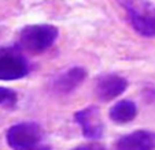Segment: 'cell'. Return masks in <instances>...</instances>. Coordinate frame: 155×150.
I'll return each mask as SVG.
<instances>
[{
  "mask_svg": "<svg viewBox=\"0 0 155 150\" xmlns=\"http://www.w3.org/2000/svg\"><path fill=\"white\" fill-rule=\"evenodd\" d=\"M7 142L12 150H51L37 123H18L7 131Z\"/></svg>",
  "mask_w": 155,
  "mask_h": 150,
  "instance_id": "cell-1",
  "label": "cell"
},
{
  "mask_svg": "<svg viewBox=\"0 0 155 150\" xmlns=\"http://www.w3.org/2000/svg\"><path fill=\"white\" fill-rule=\"evenodd\" d=\"M126 10L132 26L144 37H155V6L148 0H117Z\"/></svg>",
  "mask_w": 155,
  "mask_h": 150,
  "instance_id": "cell-2",
  "label": "cell"
},
{
  "mask_svg": "<svg viewBox=\"0 0 155 150\" xmlns=\"http://www.w3.org/2000/svg\"><path fill=\"white\" fill-rule=\"evenodd\" d=\"M58 37V29L52 25H29L19 33V48L33 55L47 51Z\"/></svg>",
  "mask_w": 155,
  "mask_h": 150,
  "instance_id": "cell-3",
  "label": "cell"
},
{
  "mask_svg": "<svg viewBox=\"0 0 155 150\" xmlns=\"http://www.w3.org/2000/svg\"><path fill=\"white\" fill-rule=\"evenodd\" d=\"M29 64L18 49H0V81H15L26 77Z\"/></svg>",
  "mask_w": 155,
  "mask_h": 150,
  "instance_id": "cell-4",
  "label": "cell"
},
{
  "mask_svg": "<svg viewBox=\"0 0 155 150\" xmlns=\"http://www.w3.org/2000/svg\"><path fill=\"white\" fill-rule=\"evenodd\" d=\"M74 119L81 126L84 136L91 139H96L103 136L104 124H103L102 117H100V112L96 107H88L82 111H78L74 115Z\"/></svg>",
  "mask_w": 155,
  "mask_h": 150,
  "instance_id": "cell-5",
  "label": "cell"
},
{
  "mask_svg": "<svg viewBox=\"0 0 155 150\" xmlns=\"http://www.w3.org/2000/svg\"><path fill=\"white\" fill-rule=\"evenodd\" d=\"M128 87V81L117 74H106L100 77L95 86V94L102 101H110L118 97Z\"/></svg>",
  "mask_w": 155,
  "mask_h": 150,
  "instance_id": "cell-6",
  "label": "cell"
},
{
  "mask_svg": "<svg viewBox=\"0 0 155 150\" xmlns=\"http://www.w3.org/2000/svg\"><path fill=\"white\" fill-rule=\"evenodd\" d=\"M117 150H155V134L150 131H135L121 136L115 143Z\"/></svg>",
  "mask_w": 155,
  "mask_h": 150,
  "instance_id": "cell-7",
  "label": "cell"
},
{
  "mask_svg": "<svg viewBox=\"0 0 155 150\" xmlns=\"http://www.w3.org/2000/svg\"><path fill=\"white\" fill-rule=\"evenodd\" d=\"M85 77H87L85 68L73 67V68H69L68 71H64L63 74L59 75L55 83H54V87L59 93H70L84 82Z\"/></svg>",
  "mask_w": 155,
  "mask_h": 150,
  "instance_id": "cell-8",
  "label": "cell"
},
{
  "mask_svg": "<svg viewBox=\"0 0 155 150\" xmlns=\"http://www.w3.org/2000/svg\"><path fill=\"white\" fill-rule=\"evenodd\" d=\"M137 113L136 104L130 100H122L117 102L110 111V119L115 123H128L133 120Z\"/></svg>",
  "mask_w": 155,
  "mask_h": 150,
  "instance_id": "cell-9",
  "label": "cell"
},
{
  "mask_svg": "<svg viewBox=\"0 0 155 150\" xmlns=\"http://www.w3.org/2000/svg\"><path fill=\"white\" fill-rule=\"evenodd\" d=\"M15 102H17V93L7 87H0V105L14 107Z\"/></svg>",
  "mask_w": 155,
  "mask_h": 150,
  "instance_id": "cell-10",
  "label": "cell"
},
{
  "mask_svg": "<svg viewBox=\"0 0 155 150\" xmlns=\"http://www.w3.org/2000/svg\"><path fill=\"white\" fill-rule=\"evenodd\" d=\"M73 150H106L102 145H96V143H92V145H84V146H78Z\"/></svg>",
  "mask_w": 155,
  "mask_h": 150,
  "instance_id": "cell-11",
  "label": "cell"
}]
</instances>
